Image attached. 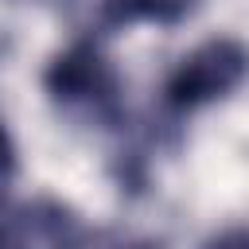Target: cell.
Instances as JSON below:
<instances>
[{
    "instance_id": "obj_1",
    "label": "cell",
    "mask_w": 249,
    "mask_h": 249,
    "mask_svg": "<svg viewBox=\"0 0 249 249\" xmlns=\"http://www.w3.org/2000/svg\"><path fill=\"white\" fill-rule=\"evenodd\" d=\"M43 89L47 97L78 117V121H93V124H117L124 97H121V74L117 66L101 54L97 43L74 39L66 51H58L47 70H43Z\"/></svg>"
},
{
    "instance_id": "obj_8",
    "label": "cell",
    "mask_w": 249,
    "mask_h": 249,
    "mask_svg": "<svg viewBox=\"0 0 249 249\" xmlns=\"http://www.w3.org/2000/svg\"><path fill=\"white\" fill-rule=\"evenodd\" d=\"M202 249H249V230H226V233L210 237Z\"/></svg>"
},
{
    "instance_id": "obj_7",
    "label": "cell",
    "mask_w": 249,
    "mask_h": 249,
    "mask_svg": "<svg viewBox=\"0 0 249 249\" xmlns=\"http://www.w3.org/2000/svg\"><path fill=\"white\" fill-rule=\"evenodd\" d=\"M12 175H16V144H12L8 128L0 124V191L12 183Z\"/></svg>"
},
{
    "instance_id": "obj_3",
    "label": "cell",
    "mask_w": 249,
    "mask_h": 249,
    "mask_svg": "<svg viewBox=\"0 0 249 249\" xmlns=\"http://www.w3.org/2000/svg\"><path fill=\"white\" fill-rule=\"evenodd\" d=\"M86 226L58 198H31L0 218V249H70Z\"/></svg>"
},
{
    "instance_id": "obj_5",
    "label": "cell",
    "mask_w": 249,
    "mask_h": 249,
    "mask_svg": "<svg viewBox=\"0 0 249 249\" xmlns=\"http://www.w3.org/2000/svg\"><path fill=\"white\" fill-rule=\"evenodd\" d=\"M70 249H163V245L140 233H124V230H82Z\"/></svg>"
},
{
    "instance_id": "obj_6",
    "label": "cell",
    "mask_w": 249,
    "mask_h": 249,
    "mask_svg": "<svg viewBox=\"0 0 249 249\" xmlns=\"http://www.w3.org/2000/svg\"><path fill=\"white\" fill-rule=\"evenodd\" d=\"M202 8V0H140V19H156L163 27H175L191 19Z\"/></svg>"
},
{
    "instance_id": "obj_2",
    "label": "cell",
    "mask_w": 249,
    "mask_h": 249,
    "mask_svg": "<svg viewBox=\"0 0 249 249\" xmlns=\"http://www.w3.org/2000/svg\"><path fill=\"white\" fill-rule=\"evenodd\" d=\"M245 78H249V47L233 35H218L198 43L191 54L175 62L163 86V101L171 113H195L202 105L230 97Z\"/></svg>"
},
{
    "instance_id": "obj_4",
    "label": "cell",
    "mask_w": 249,
    "mask_h": 249,
    "mask_svg": "<svg viewBox=\"0 0 249 249\" xmlns=\"http://www.w3.org/2000/svg\"><path fill=\"white\" fill-rule=\"evenodd\" d=\"M62 16L78 39L101 43L140 19V0H62Z\"/></svg>"
}]
</instances>
